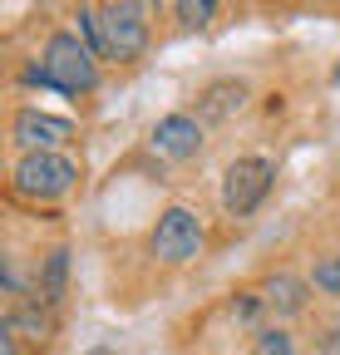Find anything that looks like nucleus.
<instances>
[{
	"label": "nucleus",
	"mask_w": 340,
	"mask_h": 355,
	"mask_svg": "<svg viewBox=\"0 0 340 355\" xmlns=\"http://www.w3.org/2000/svg\"><path fill=\"white\" fill-rule=\"evenodd\" d=\"M148 247H153L158 261H173V266H178V261H193V257L202 252V222H197V212H193V207H168V212L158 217Z\"/></svg>",
	"instance_id": "39448f33"
},
{
	"label": "nucleus",
	"mask_w": 340,
	"mask_h": 355,
	"mask_svg": "<svg viewBox=\"0 0 340 355\" xmlns=\"http://www.w3.org/2000/svg\"><path fill=\"white\" fill-rule=\"evenodd\" d=\"M262 296H267V306L276 311V316H296V311L306 306V282H296L291 272H276Z\"/></svg>",
	"instance_id": "1a4fd4ad"
},
{
	"label": "nucleus",
	"mask_w": 340,
	"mask_h": 355,
	"mask_svg": "<svg viewBox=\"0 0 340 355\" xmlns=\"http://www.w3.org/2000/svg\"><path fill=\"white\" fill-rule=\"evenodd\" d=\"M271 178H276L271 158H237V163L227 168V178H222V207H227L232 217L257 212V207L267 202V193H271Z\"/></svg>",
	"instance_id": "20e7f679"
},
{
	"label": "nucleus",
	"mask_w": 340,
	"mask_h": 355,
	"mask_svg": "<svg viewBox=\"0 0 340 355\" xmlns=\"http://www.w3.org/2000/svg\"><path fill=\"white\" fill-rule=\"evenodd\" d=\"M316 286H321V291H340V257L316 261Z\"/></svg>",
	"instance_id": "2eb2a0df"
},
{
	"label": "nucleus",
	"mask_w": 340,
	"mask_h": 355,
	"mask_svg": "<svg viewBox=\"0 0 340 355\" xmlns=\"http://www.w3.org/2000/svg\"><path fill=\"white\" fill-rule=\"evenodd\" d=\"M173 15H178L183 25H207L212 15H217V6H212V0H178Z\"/></svg>",
	"instance_id": "f8f14e48"
},
{
	"label": "nucleus",
	"mask_w": 340,
	"mask_h": 355,
	"mask_svg": "<svg viewBox=\"0 0 340 355\" xmlns=\"http://www.w3.org/2000/svg\"><path fill=\"white\" fill-rule=\"evenodd\" d=\"M10 139L25 153H55L60 144L74 139V123L69 119H55V114H39V109H20L10 119Z\"/></svg>",
	"instance_id": "423d86ee"
},
{
	"label": "nucleus",
	"mask_w": 340,
	"mask_h": 355,
	"mask_svg": "<svg viewBox=\"0 0 340 355\" xmlns=\"http://www.w3.org/2000/svg\"><path fill=\"white\" fill-rule=\"evenodd\" d=\"M74 178H79V168H74L64 153H25V158L15 163V173H10V183H15V193H25V198L55 202V198H64V193L74 188Z\"/></svg>",
	"instance_id": "7ed1b4c3"
},
{
	"label": "nucleus",
	"mask_w": 340,
	"mask_h": 355,
	"mask_svg": "<svg viewBox=\"0 0 340 355\" xmlns=\"http://www.w3.org/2000/svg\"><path fill=\"white\" fill-rule=\"evenodd\" d=\"M153 153L158 158H173V163H183V158H193L197 148H202V123L193 119V114H163L158 123H153Z\"/></svg>",
	"instance_id": "0eeeda50"
},
{
	"label": "nucleus",
	"mask_w": 340,
	"mask_h": 355,
	"mask_svg": "<svg viewBox=\"0 0 340 355\" xmlns=\"http://www.w3.org/2000/svg\"><path fill=\"white\" fill-rule=\"evenodd\" d=\"M64 266H69V252H64V247H55V252H50V261H45L39 301H60V291H64Z\"/></svg>",
	"instance_id": "9b49d317"
},
{
	"label": "nucleus",
	"mask_w": 340,
	"mask_h": 355,
	"mask_svg": "<svg viewBox=\"0 0 340 355\" xmlns=\"http://www.w3.org/2000/svg\"><path fill=\"white\" fill-rule=\"evenodd\" d=\"M335 79H340V74H335Z\"/></svg>",
	"instance_id": "f3484780"
},
{
	"label": "nucleus",
	"mask_w": 340,
	"mask_h": 355,
	"mask_svg": "<svg viewBox=\"0 0 340 355\" xmlns=\"http://www.w3.org/2000/svg\"><path fill=\"white\" fill-rule=\"evenodd\" d=\"M321 350H325V355H340V326H330V331H325V340H321Z\"/></svg>",
	"instance_id": "dca6fc26"
},
{
	"label": "nucleus",
	"mask_w": 340,
	"mask_h": 355,
	"mask_svg": "<svg viewBox=\"0 0 340 355\" xmlns=\"http://www.w3.org/2000/svg\"><path fill=\"white\" fill-rule=\"evenodd\" d=\"M242 99H247V89H242L237 79L207 84V89H202V99H197V123H202V119H227V114H237Z\"/></svg>",
	"instance_id": "6e6552de"
},
{
	"label": "nucleus",
	"mask_w": 340,
	"mask_h": 355,
	"mask_svg": "<svg viewBox=\"0 0 340 355\" xmlns=\"http://www.w3.org/2000/svg\"><path fill=\"white\" fill-rule=\"evenodd\" d=\"M262 306H267V296H257V291H242V296L232 301V316H237V321H257V316H262Z\"/></svg>",
	"instance_id": "4468645a"
},
{
	"label": "nucleus",
	"mask_w": 340,
	"mask_h": 355,
	"mask_svg": "<svg viewBox=\"0 0 340 355\" xmlns=\"http://www.w3.org/2000/svg\"><path fill=\"white\" fill-rule=\"evenodd\" d=\"M35 79L50 84V89H64V94H89L99 84V69H94V50L79 44V35L69 30H55L45 40V55L35 64Z\"/></svg>",
	"instance_id": "f03ea898"
},
{
	"label": "nucleus",
	"mask_w": 340,
	"mask_h": 355,
	"mask_svg": "<svg viewBox=\"0 0 340 355\" xmlns=\"http://www.w3.org/2000/svg\"><path fill=\"white\" fill-rule=\"evenodd\" d=\"M251 355H291V336L281 326H267V331H257V350Z\"/></svg>",
	"instance_id": "ddd939ff"
},
{
	"label": "nucleus",
	"mask_w": 340,
	"mask_h": 355,
	"mask_svg": "<svg viewBox=\"0 0 340 355\" xmlns=\"http://www.w3.org/2000/svg\"><path fill=\"white\" fill-rule=\"evenodd\" d=\"M79 30L89 40V50L99 60H118L129 64L148 50V20L143 6H79Z\"/></svg>",
	"instance_id": "f257e3e1"
},
{
	"label": "nucleus",
	"mask_w": 340,
	"mask_h": 355,
	"mask_svg": "<svg viewBox=\"0 0 340 355\" xmlns=\"http://www.w3.org/2000/svg\"><path fill=\"white\" fill-rule=\"evenodd\" d=\"M10 326H15V336H25V340H50V316L39 311L35 301H20L15 311H10Z\"/></svg>",
	"instance_id": "9d476101"
}]
</instances>
